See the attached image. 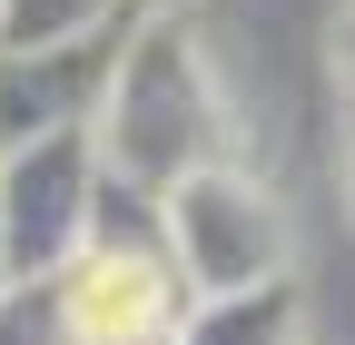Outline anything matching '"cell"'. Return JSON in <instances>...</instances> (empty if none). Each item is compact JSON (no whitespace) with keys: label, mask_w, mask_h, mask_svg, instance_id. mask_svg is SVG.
I'll use <instances>...</instances> for the list:
<instances>
[{"label":"cell","mask_w":355,"mask_h":345,"mask_svg":"<svg viewBox=\"0 0 355 345\" xmlns=\"http://www.w3.org/2000/svg\"><path fill=\"white\" fill-rule=\"evenodd\" d=\"M89 197H99V139L50 128L30 148H0V267L60 276L89 247Z\"/></svg>","instance_id":"obj_3"},{"label":"cell","mask_w":355,"mask_h":345,"mask_svg":"<svg viewBox=\"0 0 355 345\" xmlns=\"http://www.w3.org/2000/svg\"><path fill=\"white\" fill-rule=\"evenodd\" d=\"M128 20V0H0V60L20 50H69V39H99Z\"/></svg>","instance_id":"obj_7"},{"label":"cell","mask_w":355,"mask_h":345,"mask_svg":"<svg viewBox=\"0 0 355 345\" xmlns=\"http://www.w3.org/2000/svg\"><path fill=\"white\" fill-rule=\"evenodd\" d=\"M89 139H99V168H109V178L148 188V197H168L178 178H198V168L227 158V99H217V69L198 50V30L128 20Z\"/></svg>","instance_id":"obj_1"},{"label":"cell","mask_w":355,"mask_h":345,"mask_svg":"<svg viewBox=\"0 0 355 345\" xmlns=\"http://www.w3.org/2000/svg\"><path fill=\"white\" fill-rule=\"evenodd\" d=\"M128 20H139V10H128ZM128 20L99 30V39H69V50H20V60H0V148H30V139H50V128H89V118H99Z\"/></svg>","instance_id":"obj_5"},{"label":"cell","mask_w":355,"mask_h":345,"mask_svg":"<svg viewBox=\"0 0 355 345\" xmlns=\"http://www.w3.org/2000/svg\"><path fill=\"white\" fill-rule=\"evenodd\" d=\"M336 79H345V89H355V0H345V10H336Z\"/></svg>","instance_id":"obj_9"},{"label":"cell","mask_w":355,"mask_h":345,"mask_svg":"<svg viewBox=\"0 0 355 345\" xmlns=\"http://www.w3.org/2000/svg\"><path fill=\"white\" fill-rule=\"evenodd\" d=\"M0 286H10V267H0Z\"/></svg>","instance_id":"obj_11"},{"label":"cell","mask_w":355,"mask_h":345,"mask_svg":"<svg viewBox=\"0 0 355 345\" xmlns=\"http://www.w3.org/2000/svg\"><path fill=\"white\" fill-rule=\"evenodd\" d=\"M158 207H168V256H178V276H188V296H237V286L286 276V207L266 197L237 158L178 178Z\"/></svg>","instance_id":"obj_2"},{"label":"cell","mask_w":355,"mask_h":345,"mask_svg":"<svg viewBox=\"0 0 355 345\" xmlns=\"http://www.w3.org/2000/svg\"><path fill=\"white\" fill-rule=\"evenodd\" d=\"M296 335H306L296 276H266V286H237V296H188L168 345H296Z\"/></svg>","instance_id":"obj_6"},{"label":"cell","mask_w":355,"mask_h":345,"mask_svg":"<svg viewBox=\"0 0 355 345\" xmlns=\"http://www.w3.org/2000/svg\"><path fill=\"white\" fill-rule=\"evenodd\" d=\"M0 345H79L69 306H60V276H10L0 286Z\"/></svg>","instance_id":"obj_8"},{"label":"cell","mask_w":355,"mask_h":345,"mask_svg":"<svg viewBox=\"0 0 355 345\" xmlns=\"http://www.w3.org/2000/svg\"><path fill=\"white\" fill-rule=\"evenodd\" d=\"M60 306L79 345H168L188 316V276L168 247H79L60 267Z\"/></svg>","instance_id":"obj_4"},{"label":"cell","mask_w":355,"mask_h":345,"mask_svg":"<svg viewBox=\"0 0 355 345\" xmlns=\"http://www.w3.org/2000/svg\"><path fill=\"white\" fill-rule=\"evenodd\" d=\"M345 197H355V118H345Z\"/></svg>","instance_id":"obj_10"}]
</instances>
